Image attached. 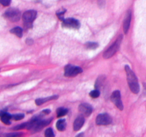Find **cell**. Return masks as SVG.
I'll list each match as a JSON object with an SVG mask.
<instances>
[{
	"mask_svg": "<svg viewBox=\"0 0 146 137\" xmlns=\"http://www.w3.org/2000/svg\"><path fill=\"white\" fill-rule=\"evenodd\" d=\"M125 72H126L127 80H128L130 89L134 94H138L140 91V86L139 84H138V78H137L135 73L131 70V68L128 66H125Z\"/></svg>",
	"mask_w": 146,
	"mask_h": 137,
	"instance_id": "1",
	"label": "cell"
},
{
	"mask_svg": "<svg viewBox=\"0 0 146 137\" xmlns=\"http://www.w3.org/2000/svg\"><path fill=\"white\" fill-rule=\"evenodd\" d=\"M123 39V36L120 35L119 37L117 38V39L115 40V42L113 43V44L106 51L104 52V59H109L111 57H112L115 53L117 52L118 49L120 48V46H121V41Z\"/></svg>",
	"mask_w": 146,
	"mask_h": 137,
	"instance_id": "2",
	"label": "cell"
},
{
	"mask_svg": "<svg viewBox=\"0 0 146 137\" xmlns=\"http://www.w3.org/2000/svg\"><path fill=\"white\" fill-rule=\"evenodd\" d=\"M4 18L8 19L9 21L16 22L18 21L21 18V13L19 10L15 8H10L5 11L4 14Z\"/></svg>",
	"mask_w": 146,
	"mask_h": 137,
	"instance_id": "3",
	"label": "cell"
},
{
	"mask_svg": "<svg viewBox=\"0 0 146 137\" xmlns=\"http://www.w3.org/2000/svg\"><path fill=\"white\" fill-rule=\"evenodd\" d=\"M82 68L72 65H67L64 69V74L66 76L73 77L82 72Z\"/></svg>",
	"mask_w": 146,
	"mask_h": 137,
	"instance_id": "4",
	"label": "cell"
},
{
	"mask_svg": "<svg viewBox=\"0 0 146 137\" xmlns=\"http://www.w3.org/2000/svg\"><path fill=\"white\" fill-rule=\"evenodd\" d=\"M36 17V11L34 10H29L25 11L22 15V19L27 24H31Z\"/></svg>",
	"mask_w": 146,
	"mask_h": 137,
	"instance_id": "5",
	"label": "cell"
},
{
	"mask_svg": "<svg viewBox=\"0 0 146 137\" xmlns=\"http://www.w3.org/2000/svg\"><path fill=\"white\" fill-rule=\"evenodd\" d=\"M111 99L112 102L114 103V104L116 106L118 109L121 110V111L123 109V105L122 101H121V93H120L119 91H113L111 96Z\"/></svg>",
	"mask_w": 146,
	"mask_h": 137,
	"instance_id": "6",
	"label": "cell"
},
{
	"mask_svg": "<svg viewBox=\"0 0 146 137\" xmlns=\"http://www.w3.org/2000/svg\"><path fill=\"white\" fill-rule=\"evenodd\" d=\"M111 122H112V118L108 114H99L96 120L97 125H108Z\"/></svg>",
	"mask_w": 146,
	"mask_h": 137,
	"instance_id": "7",
	"label": "cell"
},
{
	"mask_svg": "<svg viewBox=\"0 0 146 137\" xmlns=\"http://www.w3.org/2000/svg\"><path fill=\"white\" fill-rule=\"evenodd\" d=\"M63 26L68 28L78 29L80 27V23L75 19L68 18L66 19H63Z\"/></svg>",
	"mask_w": 146,
	"mask_h": 137,
	"instance_id": "8",
	"label": "cell"
},
{
	"mask_svg": "<svg viewBox=\"0 0 146 137\" xmlns=\"http://www.w3.org/2000/svg\"><path fill=\"white\" fill-rule=\"evenodd\" d=\"M78 110H79L80 113L83 116H88L92 113L93 108L90 104H86V103H84V104H81L79 106Z\"/></svg>",
	"mask_w": 146,
	"mask_h": 137,
	"instance_id": "9",
	"label": "cell"
},
{
	"mask_svg": "<svg viewBox=\"0 0 146 137\" xmlns=\"http://www.w3.org/2000/svg\"><path fill=\"white\" fill-rule=\"evenodd\" d=\"M131 17H132L131 11H128L126 14V17H125V20H124L123 21V31L125 34H127L128 30H129L130 25H131Z\"/></svg>",
	"mask_w": 146,
	"mask_h": 137,
	"instance_id": "10",
	"label": "cell"
},
{
	"mask_svg": "<svg viewBox=\"0 0 146 137\" xmlns=\"http://www.w3.org/2000/svg\"><path fill=\"white\" fill-rule=\"evenodd\" d=\"M51 119H46V120H39L38 123L36 124V125L34 126V128H33V131H34V132H36V131H39V130L42 129L44 126L48 125V124H50L51 121Z\"/></svg>",
	"mask_w": 146,
	"mask_h": 137,
	"instance_id": "11",
	"label": "cell"
},
{
	"mask_svg": "<svg viewBox=\"0 0 146 137\" xmlns=\"http://www.w3.org/2000/svg\"><path fill=\"white\" fill-rule=\"evenodd\" d=\"M84 122H85V120L83 116H78V118H76V119L75 120L74 124V130L75 131H78L81 128V127L84 125Z\"/></svg>",
	"mask_w": 146,
	"mask_h": 137,
	"instance_id": "12",
	"label": "cell"
},
{
	"mask_svg": "<svg viewBox=\"0 0 146 137\" xmlns=\"http://www.w3.org/2000/svg\"><path fill=\"white\" fill-rule=\"evenodd\" d=\"M58 98V96H49L46 97V98H38V99L36 100V104L38 106L42 105L43 104L46 103V101H51V100L56 99Z\"/></svg>",
	"mask_w": 146,
	"mask_h": 137,
	"instance_id": "13",
	"label": "cell"
},
{
	"mask_svg": "<svg viewBox=\"0 0 146 137\" xmlns=\"http://www.w3.org/2000/svg\"><path fill=\"white\" fill-rule=\"evenodd\" d=\"M1 116V121H2L4 124H11V121H10V120H11V116L9 114L4 112L1 116Z\"/></svg>",
	"mask_w": 146,
	"mask_h": 137,
	"instance_id": "14",
	"label": "cell"
},
{
	"mask_svg": "<svg viewBox=\"0 0 146 137\" xmlns=\"http://www.w3.org/2000/svg\"><path fill=\"white\" fill-rule=\"evenodd\" d=\"M66 121L65 119H60L57 121L56 123V128L58 131H63L65 130L66 128Z\"/></svg>",
	"mask_w": 146,
	"mask_h": 137,
	"instance_id": "15",
	"label": "cell"
},
{
	"mask_svg": "<svg viewBox=\"0 0 146 137\" xmlns=\"http://www.w3.org/2000/svg\"><path fill=\"white\" fill-rule=\"evenodd\" d=\"M10 32L15 34V35L17 36L19 38H21V37H22V29H21V28H20V27H19L13 28L10 31Z\"/></svg>",
	"mask_w": 146,
	"mask_h": 137,
	"instance_id": "16",
	"label": "cell"
},
{
	"mask_svg": "<svg viewBox=\"0 0 146 137\" xmlns=\"http://www.w3.org/2000/svg\"><path fill=\"white\" fill-rule=\"evenodd\" d=\"M67 113H68V110H67V108H63V107L62 108H58L56 111L57 116L58 117L64 116H65Z\"/></svg>",
	"mask_w": 146,
	"mask_h": 137,
	"instance_id": "17",
	"label": "cell"
},
{
	"mask_svg": "<svg viewBox=\"0 0 146 137\" xmlns=\"http://www.w3.org/2000/svg\"><path fill=\"white\" fill-rule=\"evenodd\" d=\"M23 136L22 133L20 132H13L10 134H7L4 135V137H21Z\"/></svg>",
	"mask_w": 146,
	"mask_h": 137,
	"instance_id": "18",
	"label": "cell"
},
{
	"mask_svg": "<svg viewBox=\"0 0 146 137\" xmlns=\"http://www.w3.org/2000/svg\"><path fill=\"white\" fill-rule=\"evenodd\" d=\"M86 47L87 49H96L98 47V44L96 42H88L86 44Z\"/></svg>",
	"mask_w": 146,
	"mask_h": 137,
	"instance_id": "19",
	"label": "cell"
},
{
	"mask_svg": "<svg viewBox=\"0 0 146 137\" xmlns=\"http://www.w3.org/2000/svg\"><path fill=\"white\" fill-rule=\"evenodd\" d=\"M45 136L46 137H54L55 135H54V133L53 131L52 128H47L45 131Z\"/></svg>",
	"mask_w": 146,
	"mask_h": 137,
	"instance_id": "20",
	"label": "cell"
},
{
	"mask_svg": "<svg viewBox=\"0 0 146 137\" xmlns=\"http://www.w3.org/2000/svg\"><path fill=\"white\" fill-rule=\"evenodd\" d=\"M24 115L23 114H14L13 116H11V118H13L15 121H19L21 120L22 118H24Z\"/></svg>",
	"mask_w": 146,
	"mask_h": 137,
	"instance_id": "21",
	"label": "cell"
},
{
	"mask_svg": "<svg viewBox=\"0 0 146 137\" xmlns=\"http://www.w3.org/2000/svg\"><path fill=\"white\" fill-rule=\"evenodd\" d=\"M89 95L91 96L92 98H98V97L100 96V91H98V89L94 90V91H92L91 93H90Z\"/></svg>",
	"mask_w": 146,
	"mask_h": 137,
	"instance_id": "22",
	"label": "cell"
},
{
	"mask_svg": "<svg viewBox=\"0 0 146 137\" xmlns=\"http://www.w3.org/2000/svg\"><path fill=\"white\" fill-rule=\"evenodd\" d=\"M27 123H24V124H20V125H18V126H17L14 127V128H13L12 129L17 131V130L24 129V128H27Z\"/></svg>",
	"mask_w": 146,
	"mask_h": 137,
	"instance_id": "23",
	"label": "cell"
},
{
	"mask_svg": "<svg viewBox=\"0 0 146 137\" xmlns=\"http://www.w3.org/2000/svg\"><path fill=\"white\" fill-rule=\"evenodd\" d=\"M0 4H2L3 6H9L11 4V1H9V0H1V1H0Z\"/></svg>",
	"mask_w": 146,
	"mask_h": 137,
	"instance_id": "24",
	"label": "cell"
},
{
	"mask_svg": "<svg viewBox=\"0 0 146 137\" xmlns=\"http://www.w3.org/2000/svg\"><path fill=\"white\" fill-rule=\"evenodd\" d=\"M43 112H44V114H49V113L51 112V111H50V110H45V111H43Z\"/></svg>",
	"mask_w": 146,
	"mask_h": 137,
	"instance_id": "25",
	"label": "cell"
},
{
	"mask_svg": "<svg viewBox=\"0 0 146 137\" xmlns=\"http://www.w3.org/2000/svg\"><path fill=\"white\" fill-rule=\"evenodd\" d=\"M83 136H84V134H83V133H81V134H78V135H77L76 137H82Z\"/></svg>",
	"mask_w": 146,
	"mask_h": 137,
	"instance_id": "26",
	"label": "cell"
}]
</instances>
